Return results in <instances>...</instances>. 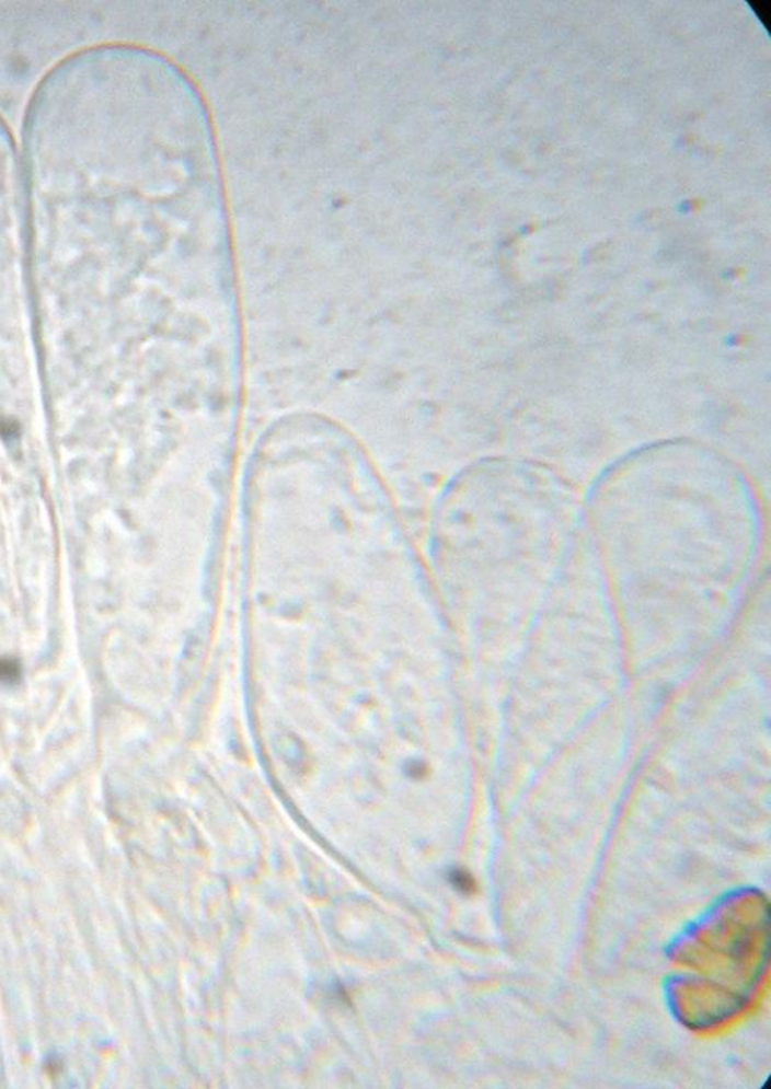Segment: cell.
Segmentation results:
<instances>
[{
	"label": "cell",
	"instance_id": "cell-2",
	"mask_svg": "<svg viewBox=\"0 0 771 1089\" xmlns=\"http://www.w3.org/2000/svg\"><path fill=\"white\" fill-rule=\"evenodd\" d=\"M18 668L11 662H0V680L2 682H10V680L18 679Z\"/></svg>",
	"mask_w": 771,
	"mask_h": 1089
},
{
	"label": "cell",
	"instance_id": "cell-1",
	"mask_svg": "<svg viewBox=\"0 0 771 1089\" xmlns=\"http://www.w3.org/2000/svg\"><path fill=\"white\" fill-rule=\"evenodd\" d=\"M451 883L458 891L463 892V894H473L476 889L475 880L464 870H453L451 872Z\"/></svg>",
	"mask_w": 771,
	"mask_h": 1089
}]
</instances>
